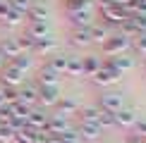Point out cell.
Instances as JSON below:
<instances>
[{
  "instance_id": "cell-1",
  "label": "cell",
  "mask_w": 146,
  "mask_h": 143,
  "mask_svg": "<svg viewBox=\"0 0 146 143\" xmlns=\"http://www.w3.org/2000/svg\"><path fill=\"white\" fill-rule=\"evenodd\" d=\"M101 45H103V52H106L108 57H115V55H122L132 43H129V38H127L125 33H113V36H108Z\"/></svg>"
},
{
  "instance_id": "cell-2",
  "label": "cell",
  "mask_w": 146,
  "mask_h": 143,
  "mask_svg": "<svg viewBox=\"0 0 146 143\" xmlns=\"http://www.w3.org/2000/svg\"><path fill=\"white\" fill-rule=\"evenodd\" d=\"M98 107L101 110H106V112H117L120 107H125V98H122V93H117V91H103L101 93V98H98Z\"/></svg>"
},
{
  "instance_id": "cell-3",
  "label": "cell",
  "mask_w": 146,
  "mask_h": 143,
  "mask_svg": "<svg viewBox=\"0 0 146 143\" xmlns=\"http://www.w3.org/2000/svg\"><path fill=\"white\" fill-rule=\"evenodd\" d=\"M137 112L132 107H120L117 112H113V127H120V129H132L137 122Z\"/></svg>"
},
{
  "instance_id": "cell-4",
  "label": "cell",
  "mask_w": 146,
  "mask_h": 143,
  "mask_svg": "<svg viewBox=\"0 0 146 143\" xmlns=\"http://www.w3.org/2000/svg\"><path fill=\"white\" fill-rule=\"evenodd\" d=\"M91 81L106 88V86H113V83H117V81H120V74H117L115 69H110L108 64H103V67H101L98 72H96L94 76H91Z\"/></svg>"
},
{
  "instance_id": "cell-5",
  "label": "cell",
  "mask_w": 146,
  "mask_h": 143,
  "mask_svg": "<svg viewBox=\"0 0 146 143\" xmlns=\"http://www.w3.org/2000/svg\"><path fill=\"white\" fill-rule=\"evenodd\" d=\"M0 74H3V83H5V86H12V88L19 86V83L24 81V72H22V69H17L12 62L5 64V67L0 69Z\"/></svg>"
},
{
  "instance_id": "cell-6",
  "label": "cell",
  "mask_w": 146,
  "mask_h": 143,
  "mask_svg": "<svg viewBox=\"0 0 146 143\" xmlns=\"http://www.w3.org/2000/svg\"><path fill=\"white\" fill-rule=\"evenodd\" d=\"M55 107H58V115L60 117H72V115H79V110H82V105H79V100H74V98H70V95H65V98H60L58 103H55Z\"/></svg>"
},
{
  "instance_id": "cell-7",
  "label": "cell",
  "mask_w": 146,
  "mask_h": 143,
  "mask_svg": "<svg viewBox=\"0 0 146 143\" xmlns=\"http://www.w3.org/2000/svg\"><path fill=\"white\" fill-rule=\"evenodd\" d=\"M106 64H108L110 69H115L120 76H122L125 72H129L132 67H134V57H129L127 52H122V55H115V57H110Z\"/></svg>"
},
{
  "instance_id": "cell-8",
  "label": "cell",
  "mask_w": 146,
  "mask_h": 143,
  "mask_svg": "<svg viewBox=\"0 0 146 143\" xmlns=\"http://www.w3.org/2000/svg\"><path fill=\"white\" fill-rule=\"evenodd\" d=\"M62 98L58 86H38V103H43L48 107H55V103Z\"/></svg>"
},
{
  "instance_id": "cell-9",
  "label": "cell",
  "mask_w": 146,
  "mask_h": 143,
  "mask_svg": "<svg viewBox=\"0 0 146 143\" xmlns=\"http://www.w3.org/2000/svg\"><path fill=\"white\" fill-rule=\"evenodd\" d=\"M55 48H58V41L50 38V36H43V38L34 41L31 52H36V55H50V52H55Z\"/></svg>"
},
{
  "instance_id": "cell-10",
  "label": "cell",
  "mask_w": 146,
  "mask_h": 143,
  "mask_svg": "<svg viewBox=\"0 0 146 143\" xmlns=\"http://www.w3.org/2000/svg\"><path fill=\"white\" fill-rule=\"evenodd\" d=\"M101 14H103V19H106L108 24H117V26L127 19L125 10H122V7H117V5H110V7H101Z\"/></svg>"
},
{
  "instance_id": "cell-11",
  "label": "cell",
  "mask_w": 146,
  "mask_h": 143,
  "mask_svg": "<svg viewBox=\"0 0 146 143\" xmlns=\"http://www.w3.org/2000/svg\"><path fill=\"white\" fill-rule=\"evenodd\" d=\"M17 55H22V48H19V43H17V38H7V41H3L0 43V57L3 60H15Z\"/></svg>"
},
{
  "instance_id": "cell-12",
  "label": "cell",
  "mask_w": 146,
  "mask_h": 143,
  "mask_svg": "<svg viewBox=\"0 0 146 143\" xmlns=\"http://www.w3.org/2000/svg\"><path fill=\"white\" fill-rule=\"evenodd\" d=\"M58 83H60V74L55 69H50L48 64L38 69V86H58Z\"/></svg>"
},
{
  "instance_id": "cell-13",
  "label": "cell",
  "mask_w": 146,
  "mask_h": 143,
  "mask_svg": "<svg viewBox=\"0 0 146 143\" xmlns=\"http://www.w3.org/2000/svg\"><path fill=\"white\" fill-rule=\"evenodd\" d=\"M77 134H79V141H96L98 136L103 134V129L101 127H96V124H79V129H77Z\"/></svg>"
},
{
  "instance_id": "cell-14",
  "label": "cell",
  "mask_w": 146,
  "mask_h": 143,
  "mask_svg": "<svg viewBox=\"0 0 146 143\" xmlns=\"http://www.w3.org/2000/svg\"><path fill=\"white\" fill-rule=\"evenodd\" d=\"M70 17H72V22H74V26L77 29H86V26H91V19H94V14H91V12L84 7V10H72L70 12Z\"/></svg>"
},
{
  "instance_id": "cell-15",
  "label": "cell",
  "mask_w": 146,
  "mask_h": 143,
  "mask_svg": "<svg viewBox=\"0 0 146 143\" xmlns=\"http://www.w3.org/2000/svg\"><path fill=\"white\" fill-rule=\"evenodd\" d=\"M70 43L74 45V48H84V45H91L94 41H91V31H89V26L86 29H74L70 36Z\"/></svg>"
},
{
  "instance_id": "cell-16",
  "label": "cell",
  "mask_w": 146,
  "mask_h": 143,
  "mask_svg": "<svg viewBox=\"0 0 146 143\" xmlns=\"http://www.w3.org/2000/svg\"><path fill=\"white\" fill-rule=\"evenodd\" d=\"M46 122H48V115H43V112H38V110H31L29 117H27V127L34 129V131H43Z\"/></svg>"
},
{
  "instance_id": "cell-17",
  "label": "cell",
  "mask_w": 146,
  "mask_h": 143,
  "mask_svg": "<svg viewBox=\"0 0 146 143\" xmlns=\"http://www.w3.org/2000/svg\"><path fill=\"white\" fill-rule=\"evenodd\" d=\"M101 67H103V62H101V57H98V55H86V57H82V69H84V76H94Z\"/></svg>"
},
{
  "instance_id": "cell-18",
  "label": "cell",
  "mask_w": 146,
  "mask_h": 143,
  "mask_svg": "<svg viewBox=\"0 0 146 143\" xmlns=\"http://www.w3.org/2000/svg\"><path fill=\"white\" fill-rule=\"evenodd\" d=\"M65 74H67V76H84V69H82V57H77V55H67Z\"/></svg>"
},
{
  "instance_id": "cell-19",
  "label": "cell",
  "mask_w": 146,
  "mask_h": 143,
  "mask_svg": "<svg viewBox=\"0 0 146 143\" xmlns=\"http://www.w3.org/2000/svg\"><path fill=\"white\" fill-rule=\"evenodd\" d=\"M19 103L31 107L34 103H38V86H24L19 91Z\"/></svg>"
},
{
  "instance_id": "cell-20",
  "label": "cell",
  "mask_w": 146,
  "mask_h": 143,
  "mask_svg": "<svg viewBox=\"0 0 146 143\" xmlns=\"http://www.w3.org/2000/svg\"><path fill=\"white\" fill-rule=\"evenodd\" d=\"M27 36H31V38H43L48 36V22H29L27 26Z\"/></svg>"
},
{
  "instance_id": "cell-21",
  "label": "cell",
  "mask_w": 146,
  "mask_h": 143,
  "mask_svg": "<svg viewBox=\"0 0 146 143\" xmlns=\"http://www.w3.org/2000/svg\"><path fill=\"white\" fill-rule=\"evenodd\" d=\"M101 112H103L101 107H86V110H79V117H82L84 124H96V127H98Z\"/></svg>"
},
{
  "instance_id": "cell-22",
  "label": "cell",
  "mask_w": 146,
  "mask_h": 143,
  "mask_svg": "<svg viewBox=\"0 0 146 143\" xmlns=\"http://www.w3.org/2000/svg\"><path fill=\"white\" fill-rule=\"evenodd\" d=\"M27 19L29 22H46L48 19V10L41 3H34L31 7H29V12H27Z\"/></svg>"
},
{
  "instance_id": "cell-23",
  "label": "cell",
  "mask_w": 146,
  "mask_h": 143,
  "mask_svg": "<svg viewBox=\"0 0 146 143\" xmlns=\"http://www.w3.org/2000/svg\"><path fill=\"white\" fill-rule=\"evenodd\" d=\"M65 64H67V55H53L48 60V67L55 69L58 74H65Z\"/></svg>"
},
{
  "instance_id": "cell-24",
  "label": "cell",
  "mask_w": 146,
  "mask_h": 143,
  "mask_svg": "<svg viewBox=\"0 0 146 143\" xmlns=\"http://www.w3.org/2000/svg\"><path fill=\"white\" fill-rule=\"evenodd\" d=\"M34 134H36L34 129L22 127L19 131H15V141H17V143H34Z\"/></svg>"
},
{
  "instance_id": "cell-25",
  "label": "cell",
  "mask_w": 146,
  "mask_h": 143,
  "mask_svg": "<svg viewBox=\"0 0 146 143\" xmlns=\"http://www.w3.org/2000/svg\"><path fill=\"white\" fill-rule=\"evenodd\" d=\"M89 31H91V41H94V43H103V41L108 38V31L103 26H98V24H91Z\"/></svg>"
},
{
  "instance_id": "cell-26",
  "label": "cell",
  "mask_w": 146,
  "mask_h": 143,
  "mask_svg": "<svg viewBox=\"0 0 146 143\" xmlns=\"http://www.w3.org/2000/svg\"><path fill=\"white\" fill-rule=\"evenodd\" d=\"M10 62H12V64H15V67H17V69H22V72H24V74H27V69H29V67H31V57H29V52H22V55H17L15 60H10Z\"/></svg>"
},
{
  "instance_id": "cell-27",
  "label": "cell",
  "mask_w": 146,
  "mask_h": 143,
  "mask_svg": "<svg viewBox=\"0 0 146 143\" xmlns=\"http://www.w3.org/2000/svg\"><path fill=\"white\" fill-rule=\"evenodd\" d=\"M7 5L12 10H17V12H22V14H27L29 7L34 5V0H7Z\"/></svg>"
},
{
  "instance_id": "cell-28",
  "label": "cell",
  "mask_w": 146,
  "mask_h": 143,
  "mask_svg": "<svg viewBox=\"0 0 146 143\" xmlns=\"http://www.w3.org/2000/svg\"><path fill=\"white\" fill-rule=\"evenodd\" d=\"M129 43H134V50H137V52H141V57H146V31L137 33V36H134V41H129Z\"/></svg>"
},
{
  "instance_id": "cell-29",
  "label": "cell",
  "mask_w": 146,
  "mask_h": 143,
  "mask_svg": "<svg viewBox=\"0 0 146 143\" xmlns=\"http://www.w3.org/2000/svg\"><path fill=\"white\" fill-rule=\"evenodd\" d=\"M3 100H5V105L17 103V100H19V91H17V88H12V86H7V88L3 91Z\"/></svg>"
},
{
  "instance_id": "cell-30",
  "label": "cell",
  "mask_w": 146,
  "mask_h": 143,
  "mask_svg": "<svg viewBox=\"0 0 146 143\" xmlns=\"http://www.w3.org/2000/svg\"><path fill=\"white\" fill-rule=\"evenodd\" d=\"M22 17H24L22 12H17V10H12V7H10V10H7V14H5L3 19H5V24L15 26V24H19V22H22Z\"/></svg>"
},
{
  "instance_id": "cell-31",
  "label": "cell",
  "mask_w": 146,
  "mask_h": 143,
  "mask_svg": "<svg viewBox=\"0 0 146 143\" xmlns=\"http://www.w3.org/2000/svg\"><path fill=\"white\" fill-rule=\"evenodd\" d=\"M132 129H134V134H137L139 138H141V141L146 143V119H137Z\"/></svg>"
},
{
  "instance_id": "cell-32",
  "label": "cell",
  "mask_w": 146,
  "mask_h": 143,
  "mask_svg": "<svg viewBox=\"0 0 146 143\" xmlns=\"http://www.w3.org/2000/svg\"><path fill=\"white\" fill-rule=\"evenodd\" d=\"M5 105V100H3V91H0V107H3Z\"/></svg>"
},
{
  "instance_id": "cell-33",
  "label": "cell",
  "mask_w": 146,
  "mask_h": 143,
  "mask_svg": "<svg viewBox=\"0 0 146 143\" xmlns=\"http://www.w3.org/2000/svg\"><path fill=\"white\" fill-rule=\"evenodd\" d=\"M3 67H5V60H3V57H0V69H3Z\"/></svg>"
}]
</instances>
